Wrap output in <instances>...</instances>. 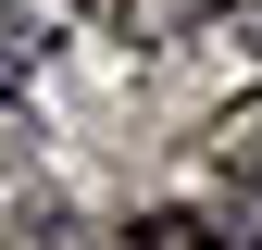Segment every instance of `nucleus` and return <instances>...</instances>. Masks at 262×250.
<instances>
[{"mask_svg": "<svg viewBox=\"0 0 262 250\" xmlns=\"http://www.w3.org/2000/svg\"><path fill=\"white\" fill-rule=\"evenodd\" d=\"M212 175H225V187H250V200H262V100H237V113L212 125Z\"/></svg>", "mask_w": 262, "mask_h": 250, "instance_id": "nucleus-1", "label": "nucleus"}, {"mask_svg": "<svg viewBox=\"0 0 262 250\" xmlns=\"http://www.w3.org/2000/svg\"><path fill=\"white\" fill-rule=\"evenodd\" d=\"M125 250H225L200 213H150V225H125Z\"/></svg>", "mask_w": 262, "mask_h": 250, "instance_id": "nucleus-2", "label": "nucleus"}]
</instances>
